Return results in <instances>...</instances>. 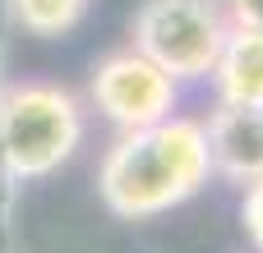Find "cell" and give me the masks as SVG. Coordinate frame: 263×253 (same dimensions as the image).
I'll return each mask as SVG.
<instances>
[{"mask_svg": "<svg viewBox=\"0 0 263 253\" xmlns=\"http://www.w3.org/2000/svg\"><path fill=\"white\" fill-rule=\"evenodd\" d=\"M213 184L203 120L166 115L143 129L116 134L97 161V198L120 221H157Z\"/></svg>", "mask_w": 263, "mask_h": 253, "instance_id": "6da1fadb", "label": "cell"}, {"mask_svg": "<svg viewBox=\"0 0 263 253\" xmlns=\"http://www.w3.org/2000/svg\"><path fill=\"white\" fill-rule=\"evenodd\" d=\"M88 138V106L55 78H14L0 88V171L18 184L46 180L74 161Z\"/></svg>", "mask_w": 263, "mask_h": 253, "instance_id": "7a4b0ae2", "label": "cell"}, {"mask_svg": "<svg viewBox=\"0 0 263 253\" xmlns=\"http://www.w3.org/2000/svg\"><path fill=\"white\" fill-rule=\"evenodd\" d=\"M231 32L222 0H143L129 18V46L157 60L180 88L208 83Z\"/></svg>", "mask_w": 263, "mask_h": 253, "instance_id": "3957f363", "label": "cell"}, {"mask_svg": "<svg viewBox=\"0 0 263 253\" xmlns=\"http://www.w3.org/2000/svg\"><path fill=\"white\" fill-rule=\"evenodd\" d=\"M88 106L116 134H125V129H143V124L176 115L180 83L157 60H148L139 46H120V51H106L88 69Z\"/></svg>", "mask_w": 263, "mask_h": 253, "instance_id": "277c9868", "label": "cell"}, {"mask_svg": "<svg viewBox=\"0 0 263 253\" xmlns=\"http://www.w3.org/2000/svg\"><path fill=\"white\" fill-rule=\"evenodd\" d=\"M213 180L222 184H254L263 180V106H227L217 101L203 120Z\"/></svg>", "mask_w": 263, "mask_h": 253, "instance_id": "5b68a950", "label": "cell"}, {"mask_svg": "<svg viewBox=\"0 0 263 253\" xmlns=\"http://www.w3.org/2000/svg\"><path fill=\"white\" fill-rule=\"evenodd\" d=\"M208 83H213V97L227 106H263V32L231 28Z\"/></svg>", "mask_w": 263, "mask_h": 253, "instance_id": "8992f818", "label": "cell"}, {"mask_svg": "<svg viewBox=\"0 0 263 253\" xmlns=\"http://www.w3.org/2000/svg\"><path fill=\"white\" fill-rule=\"evenodd\" d=\"M88 9H92V0H9L14 28L28 37H42V41L69 37L88 18Z\"/></svg>", "mask_w": 263, "mask_h": 253, "instance_id": "52a82bcc", "label": "cell"}, {"mask_svg": "<svg viewBox=\"0 0 263 253\" xmlns=\"http://www.w3.org/2000/svg\"><path fill=\"white\" fill-rule=\"evenodd\" d=\"M240 230H245L250 249L263 253V180L240 189Z\"/></svg>", "mask_w": 263, "mask_h": 253, "instance_id": "ba28073f", "label": "cell"}, {"mask_svg": "<svg viewBox=\"0 0 263 253\" xmlns=\"http://www.w3.org/2000/svg\"><path fill=\"white\" fill-rule=\"evenodd\" d=\"M222 9H227L231 28H254V32H263V0H222Z\"/></svg>", "mask_w": 263, "mask_h": 253, "instance_id": "9c48e42d", "label": "cell"}]
</instances>
